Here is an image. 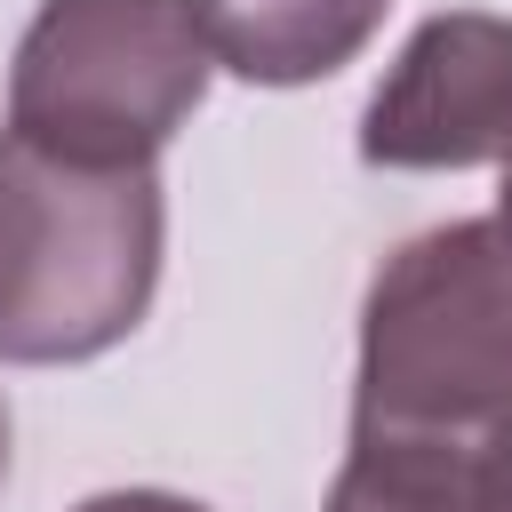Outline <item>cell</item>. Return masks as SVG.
Segmentation results:
<instances>
[{"instance_id":"6da1fadb","label":"cell","mask_w":512,"mask_h":512,"mask_svg":"<svg viewBox=\"0 0 512 512\" xmlns=\"http://www.w3.org/2000/svg\"><path fill=\"white\" fill-rule=\"evenodd\" d=\"M152 168H88L0 128V360L72 368L136 336L160 288Z\"/></svg>"},{"instance_id":"7a4b0ae2","label":"cell","mask_w":512,"mask_h":512,"mask_svg":"<svg viewBox=\"0 0 512 512\" xmlns=\"http://www.w3.org/2000/svg\"><path fill=\"white\" fill-rule=\"evenodd\" d=\"M512 416V232L456 216L392 248L360 304L352 432L480 448Z\"/></svg>"},{"instance_id":"3957f363","label":"cell","mask_w":512,"mask_h":512,"mask_svg":"<svg viewBox=\"0 0 512 512\" xmlns=\"http://www.w3.org/2000/svg\"><path fill=\"white\" fill-rule=\"evenodd\" d=\"M208 72L192 0H40L8 64V128L88 168H152Z\"/></svg>"},{"instance_id":"277c9868","label":"cell","mask_w":512,"mask_h":512,"mask_svg":"<svg viewBox=\"0 0 512 512\" xmlns=\"http://www.w3.org/2000/svg\"><path fill=\"white\" fill-rule=\"evenodd\" d=\"M512 152V16L440 8L360 112L368 168H480Z\"/></svg>"},{"instance_id":"5b68a950","label":"cell","mask_w":512,"mask_h":512,"mask_svg":"<svg viewBox=\"0 0 512 512\" xmlns=\"http://www.w3.org/2000/svg\"><path fill=\"white\" fill-rule=\"evenodd\" d=\"M392 0H192L200 40L224 72L256 80V88H304L344 72Z\"/></svg>"},{"instance_id":"8992f818","label":"cell","mask_w":512,"mask_h":512,"mask_svg":"<svg viewBox=\"0 0 512 512\" xmlns=\"http://www.w3.org/2000/svg\"><path fill=\"white\" fill-rule=\"evenodd\" d=\"M472 456L480 448H456V440L352 432V456L336 464L320 512H480Z\"/></svg>"},{"instance_id":"52a82bcc","label":"cell","mask_w":512,"mask_h":512,"mask_svg":"<svg viewBox=\"0 0 512 512\" xmlns=\"http://www.w3.org/2000/svg\"><path fill=\"white\" fill-rule=\"evenodd\" d=\"M472 480H480V512H512V416H504V424L480 440Z\"/></svg>"},{"instance_id":"ba28073f","label":"cell","mask_w":512,"mask_h":512,"mask_svg":"<svg viewBox=\"0 0 512 512\" xmlns=\"http://www.w3.org/2000/svg\"><path fill=\"white\" fill-rule=\"evenodd\" d=\"M72 512H208V504L168 496V488H104V496H88V504H72Z\"/></svg>"},{"instance_id":"9c48e42d","label":"cell","mask_w":512,"mask_h":512,"mask_svg":"<svg viewBox=\"0 0 512 512\" xmlns=\"http://www.w3.org/2000/svg\"><path fill=\"white\" fill-rule=\"evenodd\" d=\"M496 224L512 232V152H504V184H496Z\"/></svg>"},{"instance_id":"30bf717a","label":"cell","mask_w":512,"mask_h":512,"mask_svg":"<svg viewBox=\"0 0 512 512\" xmlns=\"http://www.w3.org/2000/svg\"><path fill=\"white\" fill-rule=\"evenodd\" d=\"M0 488H8V400H0Z\"/></svg>"}]
</instances>
